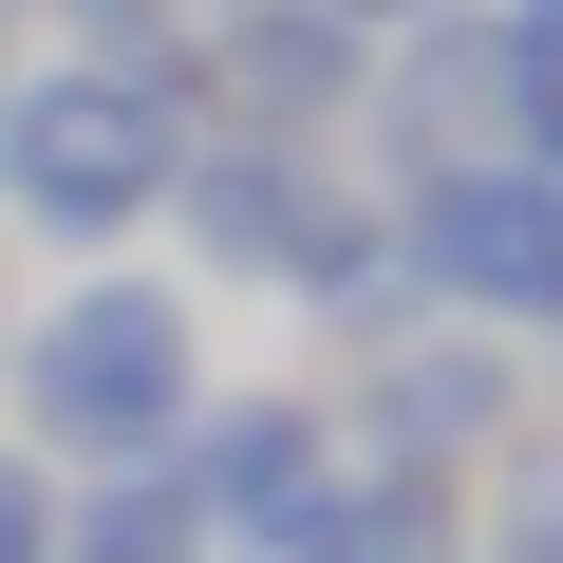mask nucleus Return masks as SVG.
I'll return each instance as SVG.
<instances>
[{
    "label": "nucleus",
    "mask_w": 563,
    "mask_h": 563,
    "mask_svg": "<svg viewBox=\"0 0 563 563\" xmlns=\"http://www.w3.org/2000/svg\"><path fill=\"white\" fill-rule=\"evenodd\" d=\"M207 395H225V376H207V282H169V263H76L57 301L0 339V432H20L57 488L188 451Z\"/></svg>",
    "instance_id": "1"
},
{
    "label": "nucleus",
    "mask_w": 563,
    "mask_h": 563,
    "mask_svg": "<svg viewBox=\"0 0 563 563\" xmlns=\"http://www.w3.org/2000/svg\"><path fill=\"white\" fill-rule=\"evenodd\" d=\"M188 132H207V113H188V38H169V20H151V38H95V57H20V76H0V225L113 263V244L169 207Z\"/></svg>",
    "instance_id": "2"
},
{
    "label": "nucleus",
    "mask_w": 563,
    "mask_h": 563,
    "mask_svg": "<svg viewBox=\"0 0 563 563\" xmlns=\"http://www.w3.org/2000/svg\"><path fill=\"white\" fill-rule=\"evenodd\" d=\"M188 282H225V301H301V320H395V188H357V151H282V132H188L169 207Z\"/></svg>",
    "instance_id": "3"
},
{
    "label": "nucleus",
    "mask_w": 563,
    "mask_h": 563,
    "mask_svg": "<svg viewBox=\"0 0 563 563\" xmlns=\"http://www.w3.org/2000/svg\"><path fill=\"white\" fill-rule=\"evenodd\" d=\"M395 301H432V320H488V339H563V188L526 169V151H451V169H413L395 188Z\"/></svg>",
    "instance_id": "4"
},
{
    "label": "nucleus",
    "mask_w": 563,
    "mask_h": 563,
    "mask_svg": "<svg viewBox=\"0 0 563 563\" xmlns=\"http://www.w3.org/2000/svg\"><path fill=\"white\" fill-rule=\"evenodd\" d=\"M507 432H526V339L432 320V301L357 320V395H339V451H357V470H432V488H470Z\"/></svg>",
    "instance_id": "5"
},
{
    "label": "nucleus",
    "mask_w": 563,
    "mask_h": 563,
    "mask_svg": "<svg viewBox=\"0 0 563 563\" xmlns=\"http://www.w3.org/2000/svg\"><path fill=\"white\" fill-rule=\"evenodd\" d=\"M169 470H188V507H207V544H225V563H282V544H301V507H320L357 451H339V395L263 376V395H207Z\"/></svg>",
    "instance_id": "6"
},
{
    "label": "nucleus",
    "mask_w": 563,
    "mask_h": 563,
    "mask_svg": "<svg viewBox=\"0 0 563 563\" xmlns=\"http://www.w3.org/2000/svg\"><path fill=\"white\" fill-rule=\"evenodd\" d=\"M526 95H544V38H526V20H488V0L395 20V38H376V76H357V113H376L413 169H451V151H526Z\"/></svg>",
    "instance_id": "7"
},
{
    "label": "nucleus",
    "mask_w": 563,
    "mask_h": 563,
    "mask_svg": "<svg viewBox=\"0 0 563 563\" xmlns=\"http://www.w3.org/2000/svg\"><path fill=\"white\" fill-rule=\"evenodd\" d=\"M376 38L320 20V0H207V57H188V113L207 132H282V151H339Z\"/></svg>",
    "instance_id": "8"
},
{
    "label": "nucleus",
    "mask_w": 563,
    "mask_h": 563,
    "mask_svg": "<svg viewBox=\"0 0 563 563\" xmlns=\"http://www.w3.org/2000/svg\"><path fill=\"white\" fill-rule=\"evenodd\" d=\"M282 563H470V488H432V470H339Z\"/></svg>",
    "instance_id": "9"
},
{
    "label": "nucleus",
    "mask_w": 563,
    "mask_h": 563,
    "mask_svg": "<svg viewBox=\"0 0 563 563\" xmlns=\"http://www.w3.org/2000/svg\"><path fill=\"white\" fill-rule=\"evenodd\" d=\"M57 563H225V544H207L188 470L151 451V470H76V488H57Z\"/></svg>",
    "instance_id": "10"
},
{
    "label": "nucleus",
    "mask_w": 563,
    "mask_h": 563,
    "mask_svg": "<svg viewBox=\"0 0 563 563\" xmlns=\"http://www.w3.org/2000/svg\"><path fill=\"white\" fill-rule=\"evenodd\" d=\"M470 563H563V432H507V451H488Z\"/></svg>",
    "instance_id": "11"
},
{
    "label": "nucleus",
    "mask_w": 563,
    "mask_h": 563,
    "mask_svg": "<svg viewBox=\"0 0 563 563\" xmlns=\"http://www.w3.org/2000/svg\"><path fill=\"white\" fill-rule=\"evenodd\" d=\"M0 563H57V470L0 432Z\"/></svg>",
    "instance_id": "12"
},
{
    "label": "nucleus",
    "mask_w": 563,
    "mask_h": 563,
    "mask_svg": "<svg viewBox=\"0 0 563 563\" xmlns=\"http://www.w3.org/2000/svg\"><path fill=\"white\" fill-rule=\"evenodd\" d=\"M526 169L563 188V38H544V95H526Z\"/></svg>",
    "instance_id": "13"
},
{
    "label": "nucleus",
    "mask_w": 563,
    "mask_h": 563,
    "mask_svg": "<svg viewBox=\"0 0 563 563\" xmlns=\"http://www.w3.org/2000/svg\"><path fill=\"white\" fill-rule=\"evenodd\" d=\"M320 20H357V38H395V20H451V0H320Z\"/></svg>",
    "instance_id": "14"
},
{
    "label": "nucleus",
    "mask_w": 563,
    "mask_h": 563,
    "mask_svg": "<svg viewBox=\"0 0 563 563\" xmlns=\"http://www.w3.org/2000/svg\"><path fill=\"white\" fill-rule=\"evenodd\" d=\"M488 20H526V38H563V0H488Z\"/></svg>",
    "instance_id": "15"
},
{
    "label": "nucleus",
    "mask_w": 563,
    "mask_h": 563,
    "mask_svg": "<svg viewBox=\"0 0 563 563\" xmlns=\"http://www.w3.org/2000/svg\"><path fill=\"white\" fill-rule=\"evenodd\" d=\"M76 20H95V38H132V0H76ZM188 20H207V0H188Z\"/></svg>",
    "instance_id": "16"
},
{
    "label": "nucleus",
    "mask_w": 563,
    "mask_h": 563,
    "mask_svg": "<svg viewBox=\"0 0 563 563\" xmlns=\"http://www.w3.org/2000/svg\"><path fill=\"white\" fill-rule=\"evenodd\" d=\"M0 76H20V57H0Z\"/></svg>",
    "instance_id": "17"
}]
</instances>
